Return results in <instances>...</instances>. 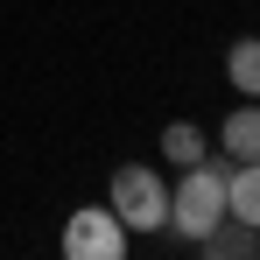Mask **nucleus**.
Here are the masks:
<instances>
[{
    "label": "nucleus",
    "instance_id": "nucleus-1",
    "mask_svg": "<svg viewBox=\"0 0 260 260\" xmlns=\"http://www.w3.org/2000/svg\"><path fill=\"white\" fill-rule=\"evenodd\" d=\"M225 176H232L225 155H204L197 169H183V183L169 190V232H183L197 246L211 225H225Z\"/></svg>",
    "mask_w": 260,
    "mask_h": 260
},
{
    "label": "nucleus",
    "instance_id": "nucleus-2",
    "mask_svg": "<svg viewBox=\"0 0 260 260\" xmlns=\"http://www.w3.org/2000/svg\"><path fill=\"white\" fill-rule=\"evenodd\" d=\"M106 211L120 218L127 232H169V183L148 169V162H127V169H113Z\"/></svg>",
    "mask_w": 260,
    "mask_h": 260
},
{
    "label": "nucleus",
    "instance_id": "nucleus-3",
    "mask_svg": "<svg viewBox=\"0 0 260 260\" xmlns=\"http://www.w3.org/2000/svg\"><path fill=\"white\" fill-rule=\"evenodd\" d=\"M127 225L106 211V204H85V211L63 218V260H127Z\"/></svg>",
    "mask_w": 260,
    "mask_h": 260
},
{
    "label": "nucleus",
    "instance_id": "nucleus-4",
    "mask_svg": "<svg viewBox=\"0 0 260 260\" xmlns=\"http://www.w3.org/2000/svg\"><path fill=\"white\" fill-rule=\"evenodd\" d=\"M225 218L260 232V162H232V176H225Z\"/></svg>",
    "mask_w": 260,
    "mask_h": 260
},
{
    "label": "nucleus",
    "instance_id": "nucleus-5",
    "mask_svg": "<svg viewBox=\"0 0 260 260\" xmlns=\"http://www.w3.org/2000/svg\"><path fill=\"white\" fill-rule=\"evenodd\" d=\"M218 148H225V162H260V99H246L239 113H225Z\"/></svg>",
    "mask_w": 260,
    "mask_h": 260
},
{
    "label": "nucleus",
    "instance_id": "nucleus-6",
    "mask_svg": "<svg viewBox=\"0 0 260 260\" xmlns=\"http://www.w3.org/2000/svg\"><path fill=\"white\" fill-rule=\"evenodd\" d=\"M197 260H260V232L253 225H211L204 239H197Z\"/></svg>",
    "mask_w": 260,
    "mask_h": 260
},
{
    "label": "nucleus",
    "instance_id": "nucleus-7",
    "mask_svg": "<svg viewBox=\"0 0 260 260\" xmlns=\"http://www.w3.org/2000/svg\"><path fill=\"white\" fill-rule=\"evenodd\" d=\"M162 155H169L176 169H197V162L211 155V148H204V127H197V120H169V127H162Z\"/></svg>",
    "mask_w": 260,
    "mask_h": 260
},
{
    "label": "nucleus",
    "instance_id": "nucleus-8",
    "mask_svg": "<svg viewBox=\"0 0 260 260\" xmlns=\"http://www.w3.org/2000/svg\"><path fill=\"white\" fill-rule=\"evenodd\" d=\"M225 78L239 85V99H260V36H239L225 49Z\"/></svg>",
    "mask_w": 260,
    "mask_h": 260
}]
</instances>
